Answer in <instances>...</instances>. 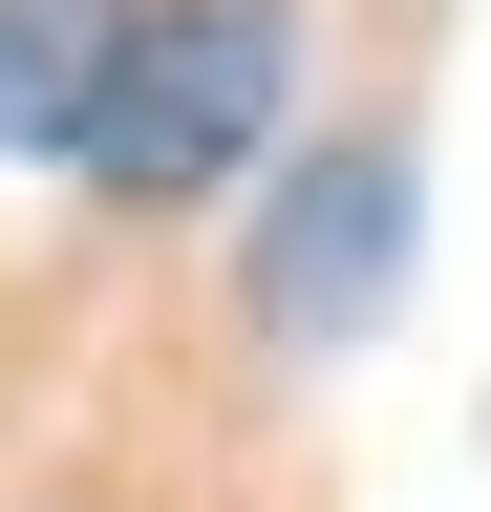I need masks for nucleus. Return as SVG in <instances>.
Returning a JSON list of instances; mask_svg holds the SVG:
<instances>
[{"label": "nucleus", "instance_id": "1", "mask_svg": "<svg viewBox=\"0 0 491 512\" xmlns=\"http://www.w3.org/2000/svg\"><path fill=\"white\" fill-rule=\"evenodd\" d=\"M278 86H299V22H278V0H129L107 107H86V171H107V192H150V214H193V192L257 171Z\"/></svg>", "mask_w": 491, "mask_h": 512}, {"label": "nucleus", "instance_id": "2", "mask_svg": "<svg viewBox=\"0 0 491 512\" xmlns=\"http://www.w3.org/2000/svg\"><path fill=\"white\" fill-rule=\"evenodd\" d=\"M385 235H406V171H385V150L299 171V214H278V320H342V299H385Z\"/></svg>", "mask_w": 491, "mask_h": 512}, {"label": "nucleus", "instance_id": "3", "mask_svg": "<svg viewBox=\"0 0 491 512\" xmlns=\"http://www.w3.org/2000/svg\"><path fill=\"white\" fill-rule=\"evenodd\" d=\"M129 0H0V150H86Z\"/></svg>", "mask_w": 491, "mask_h": 512}]
</instances>
